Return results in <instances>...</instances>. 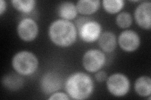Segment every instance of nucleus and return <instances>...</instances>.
<instances>
[{
	"label": "nucleus",
	"instance_id": "nucleus-8",
	"mask_svg": "<svg viewBox=\"0 0 151 100\" xmlns=\"http://www.w3.org/2000/svg\"><path fill=\"white\" fill-rule=\"evenodd\" d=\"M119 43L121 48L127 52L135 51L140 45V38L132 30L123 31L119 36Z\"/></svg>",
	"mask_w": 151,
	"mask_h": 100
},
{
	"label": "nucleus",
	"instance_id": "nucleus-11",
	"mask_svg": "<svg viewBox=\"0 0 151 100\" xmlns=\"http://www.w3.org/2000/svg\"><path fill=\"white\" fill-rule=\"evenodd\" d=\"M98 43L104 51L110 53L114 51L116 46V36L110 31L105 32L99 37Z\"/></svg>",
	"mask_w": 151,
	"mask_h": 100
},
{
	"label": "nucleus",
	"instance_id": "nucleus-7",
	"mask_svg": "<svg viewBox=\"0 0 151 100\" xmlns=\"http://www.w3.org/2000/svg\"><path fill=\"white\" fill-rule=\"evenodd\" d=\"M18 34L20 38L25 41H32L37 37L39 28L37 23L31 18L23 19L19 23L17 28Z\"/></svg>",
	"mask_w": 151,
	"mask_h": 100
},
{
	"label": "nucleus",
	"instance_id": "nucleus-21",
	"mask_svg": "<svg viewBox=\"0 0 151 100\" xmlns=\"http://www.w3.org/2000/svg\"><path fill=\"white\" fill-rule=\"evenodd\" d=\"M6 7V2L3 1V0H1L0 1V14L2 15L3 12L5 11Z\"/></svg>",
	"mask_w": 151,
	"mask_h": 100
},
{
	"label": "nucleus",
	"instance_id": "nucleus-5",
	"mask_svg": "<svg viewBox=\"0 0 151 100\" xmlns=\"http://www.w3.org/2000/svg\"><path fill=\"white\" fill-rule=\"evenodd\" d=\"M106 57L102 51L92 49L86 51L83 56V65L84 69L89 72H96L105 65Z\"/></svg>",
	"mask_w": 151,
	"mask_h": 100
},
{
	"label": "nucleus",
	"instance_id": "nucleus-1",
	"mask_svg": "<svg viewBox=\"0 0 151 100\" xmlns=\"http://www.w3.org/2000/svg\"><path fill=\"white\" fill-rule=\"evenodd\" d=\"M66 92L74 99H87L94 89L91 78L84 73L77 72L70 76L65 82Z\"/></svg>",
	"mask_w": 151,
	"mask_h": 100
},
{
	"label": "nucleus",
	"instance_id": "nucleus-15",
	"mask_svg": "<svg viewBox=\"0 0 151 100\" xmlns=\"http://www.w3.org/2000/svg\"><path fill=\"white\" fill-rule=\"evenodd\" d=\"M12 3L18 11L28 13L34 8L36 2L34 0H13Z\"/></svg>",
	"mask_w": 151,
	"mask_h": 100
},
{
	"label": "nucleus",
	"instance_id": "nucleus-18",
	"mask_svg": "<svg viewBox=\"0 0 151 100\" xmlns=\"http://www.w3.org/2000/svg\"><path fill=\"white\" fill-rule=\"evenodd\" d=\"M3 83L4 86L9 89H16L17 88L20 87V86L22 85V79L20 77L15 76H6L4 77L3 79Z\"/></svg>",
	"mask_w": 151,
	"mask_h": 100
},
{
	"label": "nucleus",
	"instance_id": "nucleus-6",
	"mask_svg": "<svg viewBox=\"0 0 151 100\" xmlns=\"http://www.w3.org/2000/svg\"><path fill=\"white\" fill-rule=\"evenodd\" d=\"M79 35L81 39L88 43L95 41L100 36L101 26L95 21L87 20L79 28Z\"/></svg>",
	"mask_w": 151,
	"mask_h": 100
},
{
	"label": "nucleus",
	"instance_id": "nucleus-17",
	"mask_svg": "<svg viewBox=\"0 0 151 100\" xmlns=\"http://www.w3.org/2000/svg\"><path fill=\"white\" fill-rule=\"evenodd\" d=\"M117 25L122 28L129 27L132 23V18L128 12H122L117 16L116 19Z\"/></svg>",
	"mask_w": 151,
	"mask_h": 100
},
{
	"label": "nucleus",
	"instance_id": "nucleus-14",
	"mask_svg": "<svg viewBox=\"0 0 151 100\" xmlns=\"http://www.w3.org/2000/svg\"><path fill=\"white\" fill-rule=\"evenodd\" d=\"M100 1L98 0H80L77 3L78 11L83 15H91L96 12L100 7Z\"/></svg>",
	"mask_w": 151,
	"mask_h": 100
},
{
	"label": "nucleus",
	"instance_id": "nucleus-13",
	"mask_svg": "<svg viewBox=\"0 0 151 100\" xmlns=\"http://www.w3.org/2000/svg\"><path fill=\"white\" fill-rule=\"evenodd\" d=\"M135 90L139 96L146 97L151 93V79L149 77L143 76L137 79L135 83Z\"/></svg>",
	"mask_w": 151,
	"mask_h": 100
},
{
	"label": "nucleus",
	"instance_id": "nucleus-12",
	"mask_svg": "<svg viewBox=\"0 0 151 100\" xmlns=\"http://www.w3.org/2000/svg\"><path fill=\"white\" fill-rule=\"evenodd\" d=\"M58 14L63 20H73L77 16L78 9L74 3L69 1L63 2L58 7Z\"/></svg>",
	"mask_w": 151,
	"mask_h": 100
},
{
	"label": "nucleus",
	"instance_id": "nucleus-4",
	"mask_svg": "<svg viewBox=\"0 0 151 100\" xmlns=\"http://www.w3.org/2000/svg\"><path fill=\"white\" fill-rule=\"evenodd\" d=\"M106 85L109 91L118 97L124 96L130 89V82L128 78L121 73L111 75L107 79Z\"/></svg>",
	"mask_w": 151,
	"mask_h": 100
},
{
	"label": "nucleus",
	"instance_id": "nucleus-16",
	"mask_svg": "<svg viewBox=\"0 0 151 100\" xmlns=\"http://www.w3.org/2000/svg\"><path fill=\"white\" fill-rule=\"evenodd\" d=\"M103 6L105 11L111 14L119 12L124 6V1L122 0H104Z\"/></svg>",
	"mask_w": 151,
	"mask_h": 100
},
{
	"label": "nucleus",
	"instance_id": "nucleus-9",
	"mask_svg": "<svg viewBox=\"0 0 151 100\" xmlns=\"http://www.w3.org/2000/svg\"><path fill=\"white\" fill-rule=\"evenodd\" d=\"M151 3L145 1L137 7L135 11V18L139 26L144 29H150L151 27L150 15Z\"/></svg>",
	"mask_w": 151,
	"mask_h": 100
},
{
	"label": "nucleus",
	"instance_id": "nucleus-19",
	"mask_svg": "<svg viewBox=\"0 0 151 100\" xmlns=\"http://www.w3.org/2000/svg\"><path fill=\"white\" fill-rule=\"evenodd\" d=\"M49 99H69V98L65 93L57 92L51 95V96L49 98Z\"/></svg>",
	"mask_w": 151,
	"mask_h": 100
},
{
	"label": "nucleus",
	"instance_id": "nucleus-10",
	"mask_svg": "<svg viewBox=\"0 0 151 100\" xmlns=\"http://www.w3.org/2000/svg\"><path fill=\"white\" fill-rule=\"evenodd\" d=\"M41 88L45 94H50L55 92L60 88L62 79L59 74L50 72L44 74L41 80Z\"/></svg>",
	"mask_w": 151,
	"mask_h": 100
},
{
	"label": "nucleus",
	"instance_id": "nucleus-2",
	"mask_svg": "<svg viewBox=\"0 0 151 100\" xmlns=\"http://www.w3.org/2000/svg\"><path fill=\"white\" fill-rule=\"evenodd\" d=\"M49 35L55 45L60 47H68L73 45L76 40L77 31L73 23L63 19L51 24Z\"/></svg>",
	"mask_w": 151,
	"mask_h": 100
},
{
	"label": "nucleus",
	"instance_id": "nucleus-20",
	"mask_svg": "<svg viewBox=\"0 0 151 100\" xmlns=\"http://www.w3.org/2000/svg\"><path fill=\"white\" fill-rule=\"evenodd\" d=\"M107 78V74L106 72L103 71H98V72L95 74V79L98 82H103Z\"/></svg>",
	"mask_w": 151,
	"mask_h": 100
},
{
	"label": "nucleus",
	"instance_id": "nucleus-3",
	"mask_svg": "<svg viewBox=\"0 0 151 100\" xmlns=\"http://www.w3.org/2000/svg\"><path fill=\"white\" fill-rule=\"evenodd\" d=\"M12 65L18 74L27 76L33 74L37 70L39 61L34 54L27 51H22L14 56Z\"/></svg>",
	"mask_w": 151,
	"mask_h": 100
}]
</instances>
